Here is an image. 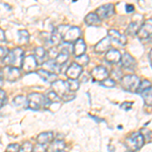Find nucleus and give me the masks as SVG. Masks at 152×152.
Instances as JSON below:
<instances>
[{
	"label": "nucleus",
	"mask_w": 152,
	"mask_h": 152,
	"mask_svg": "<svg viewBox=\"0 0 152 152\" xmlns=\"http://www.w3.org/2000/svg\"><path fill=\"white\" fill-rule=\"evenodd\" d=\"M28 107L31 110H40L42 107H45V96L38 92H31L28 94Z\"/></svg>",
	"instance_id": "4"
},
{
	"label": "nucleus",
	"mask_w": 152,
	"mask_h": 152,
	"mask_svg": "<svg viewBox=\"0 0 152 152\" xmlns=\"http://www.w3.org/2000/svg\"><path fill=\"white\" fill-rule=\"evenodd\" d=\"M75 63H77L78 65L82 66H86L88 63H89V57L87 55H81L78 56V57H75Z\"/></svg>",
	"instance_id": "32"
},
{
	"label": "nucleus",
	"mask_w": 152,
	"mask_h": 152,
	"mask_svg": "<svg viewBox=\"0 0 152 152\" xmlns=\"http://www.w3.org/2000/svg\"><path fill=\"white\" fill-rule=\"evenodd\" d=\"M85 23L87 24L88 26H99L100 23H102V20L100 18L97 16V14L95 12H90L88 13L86 16H85Z\"/></svg>",
	"instance_id": "20"
},
{
	"label": "nucleus",
	"mask_w": 152,
	"mask_h": 152,
	"mask_svg": "<svg viewBox=\"0 0 152 152\" xmlns=\"http://www.w3.org/2000/svg\"><path fill=\"white\" fill-rule=\"evenodd\" d=\"M137 36H138L139 40L141 41L148 40L152 36V18H148L144 21L143 24L139 28Z\"/></svg>",
	"instance_id": "6"
},
{
	"label": "nucleus",
	"mask_w": 152,
	"mask_h": 152,
	"mask_svg": "<svg viewBox=\"0 0 152 152\" xmlns=\"http://www.w3.org/2000/svg\"><path fill=\"white\" fill-rule=\"evenodd\" d=\"M72 49H73V54L75 55V57H78V56L84 55L85 51H86V45H85L84 41L82 39H78L77 41L74 42Z\"/></svg>",
	"instance_id": "18"
},
{
	"label": "nucleus",
	"mask_w": 152,
	"mask_h": 152,
	"mask_svg": "<svg viewBox=\"0 0 152 152\" xmlns=\"http://www.w3.org/2000/svg\"><path fill=\"white\" fill-rule=\"evenodd\" d=\"M140 94L144 100V102H145V104L148 105V107H152V87L144 90Z\"/></svg>",
	"instance_id": "26"
},
{
	"label": "nucleus",
	"mask_w": 152,
	"mask_h": 152,
	"mask_svg": "<svg viewBox=\"0 0 152 152\" xmlns=\"http://www.w3.org/2000/svg\"><path fill=\"white\" fill-rule=\"evenodd\" d=\"M80 35H81V29L78 26H70L63 37V41H64V43L71 44L77 41Z\"/></svg>",
	"instance_id": "9"
},
{
	"label": "nucleus",
	"mask_w": 152,
	"mask_h": 152,
	"mask_svg": "<svg viewBox=\"0 0 152 152\" xmlns=\"http://www.w3.org/2000/svg\"><path fill=\"white\" fill-rule=\"evenodd\" d=\"M139 28H140V26L138 24V23H131L127 28V34L130 36H136L138 34Z\"/></svg>",
	"instance_id": "29"
},
{
	"label": "nucleus",
	"mask_w": 152,
	"mask_h": 152,
	"mask_svg": "<svg viewBox=\"0 0 152 152\" xmlns=\"http://www.w3.org/2000/svg\"><path fill=\"white\" fill-rule=\"evenodd\" d=\"M6 102V92L3 89H0V109L5 104Z\"/></svg>",
	"instance_id": "38"
},
{
	"label": "nucleus",
	"mask_w": 152,
	"mask_h": 152,
	"mask_svg": "<svg viewBox=\"0 0 152 152\" xmlns=\"http://www.w3.org/2000/svg\"><path fill=\"white\" fill-rule=\"evenodd\" d=\"M149 58H150V60H151V63H152V49H151L150 53H149Z\"/></svg>",
	"instance_id": "44"
},
{
	"label": "nucleus",
	"mask_w": 152,
	"mask_h": 152,
	"mask_svg": "<svg viewBox=\"0 0 152 152\" xmlns=\"http://www.w3.org/2000/svg\"><path fill=\"white\" fill-rule=\"evenodd\" d=\"M53 139H54V135L52 132H44V133H41L37 137V142L39 144L47 145L48 143L53 141Z\"/></svg>",
	"instance_id": "21"
},
{
	"label": "nucleus",
	"mask_w": 152,
	"mask_h": 152,
	"mask_svg": "<svg viewBox=\"0 0 152 152\" xmlns=\"http://www.w3.org/2000/svg\"><path fill=\"white\" fill-rule=\"evenodd\" d=\"M139 85H140V78L134 74L125 75L121 78V86L126 91L137 94Z\"/></svg>",
	"instance_id": "2"
},
{
	"label": "nucleus",
	"mask_w": 152,
	"mask_h": 152,
	"mask_svg": "<svg viewBox=\"0 0 152 152\" xmlns=\"http://www.w3.org/2000/svg\"><path fill=\"white\" fill-rule=\"evenodd\" d=\"M9 51L8 49L5 48V47H0V59H5V57L8 55Z\"/></svg>",
	"instance_id": "39"
},
{
	"label": "nucleus",
	"mask_w": 152,
	"mask_h": 152,
	"mask_svg": "<svg viewBox=\"0 0 152 152\" xmlns=\"http://www.w3.org/2000/svg\"><path fill=\"white\" fill-rule=\"evenodd\" d=\"M37 74H38L44 81L48 83H53L58 79V74H54L52 72H49L46 69H40L37 71Z\"/></svg>",
	"instance_id": "17"
},
{
	"label": "nucleus",
	"mask_w": 152,
	"mask_h": 152,
	"mask_svg": "<svg viewBox=\"0 0 152 152\" xmlns=\"http://www.w3.org/2000/svg\"><path fill=\"white\" fill-rule=\"evenodd\" d=\"M45 96V107H48L50 104H53V102H60V97L58 96L57 94H55V92L53 91V90H50V91H48L46 95H44Z\"/></svg>",
	"instance_id": "24"
},
{
	"label": "nucleus",
	"mask_w": 152,
	"mask_h": 152,
	"mask_svg": "<svg viewBox=\"0 0 152 152\" xmlns=\"http://www.w3.org/2000/svg\"><path fill=\"white\" fill-rule=\"evenodd\" d=\"M2 71H3V76L5 77V79L7 81H9V82H15L21 76V72H20V70H19V68L6 66Z\"/></svg>",
	"instance_id": "7"
},
{
	"label": "nucleus",
	"mask_w": 152,
	"mask_h": 152,
	"mask_svg": "<svg viewBox=\"0 0 152 152\" xmlns=\"http://www.w3.org/2000/svg\"><path fill=\"white\" fill-rule=\"evenodd\" d=\"M151 66H152V63H151Z\"/></svg>",
	"instance_id": "47"
},
{
	"label": "nucleus",
	"mask_w": 152,
	"mask_h": 152,
	"mask_svg": "<svg viewBox=\"0 0 152 152\" xmlns=\"http://www.w3.org/2000/svg\"><path fill=\"white\" fill-rule=\"evenodd\" d=\"M48 147L47 145H43V144H37L36 146H34L33 152H47Z\"/></svg>",
	"instance_id": "35"
},
{
	"label": "nucleus",
	"mask_w": 152,
	"mask_h": 152,
	"mask_svg": "<svg viewBox=\"0 0 152 152\" xmlns=\"http://www.w3.org/2000/svg\"><path fill=\"white\" fill-rule=\"evenodd\" d=\"M91 76L94 78V81L102 82L107 78H109V71L104 66H97L91 71Z\"/></svg>",
	"instance_id": "11"
},
{
	"label": "nucleus",
	"mask_w": 152,
	"mask_h": 152,
	"mask_svg": "<svg viewBox=\"0 0 152 152\" xmlns=\"http://www.w3.org/2000/svg\"><path fill=\"white\" fill-rule=\"evenodd\" d=\"M13 104L15 107H23V105H28V99L24 97L23 95H18L14 97L13 99Z\"/></svg>",
	"instance_id": "30"
},
{
	"label": "nucleus",
	"mask_w": 152,
	"mask_h": 152,
	"mask_svg": "<svg viewBox=\"0 0 152 152\" xmlns=\"http://www.w3.org/2000/svg\"><path fill=\"white\" fill-rule=\"evenodd\" d=\"M144 143H145V138L140 132H135L125 140V146L128 148V151H138L143 147Z\"/></svg>",
	"instance_id": "1"
},
{
	"label": "nucleus",
	"mask_w": 152,
	"mask_h": 152,
	"mask_svg": "<svg viewBox=\"0 0 152 152\" xmlns=\"http://www.w3.org/2000/svg\"><path fill=\"white\" fill-rule=\"evenodd\" d=\"M65 148V142L63 140H55L51 145V152H60Z\"/></svg>",
	"instance_id": "27"
},
{
	"label": "nucleus",
	"mask_w": 152,
	"mask_h": 152,
	"mask_svg": "<svg viewBox=\"0 0 152 152\" xmlns=\"http://www.w3.org/2000/svg\"><path fill=\"white\" fill-rule=\"evenodd\" d=\"M60 152H66V151H64V150H62V151H60Z\"/></svg>",
	"instance_id": "45"
},
{
	"label": "nucleus",
	"mask_w": 152,
	"mask_h": 152,
	"mask_svg": "<svg viewBox=\"0 0 152 152\" xmlns=\"http://www.w3.org/2000/svg\"><path fill=\"white\" fill-rule=\"evenodd\" d=\"M132 105H133V102H125L123 104H121V109L125 110V111H129V110H131Z\"/></svg>",
	"instance_id": "40"
},
{
	"label": "nucleus",
	"mask_w": 152,
	"mask_h": 152,
	"mask_svg": "<svg viewBox=\"0 0 152 152\" xmlns=\"http://www.w3.org/2000/svg\"><path fill=\"white\" fill-rule=\"evenodd\" d=\"M2 78H3V71H2V69H0V81L2 80Z\"/></svg>",
	"instance_id": "43"
},
{
	"label": "nucleus",
	"mask_w": 152,
	"mask_h": 152,
	"mask_svg": "<svg viewBox=\"0 0 152 152\" xmlns=\"http://www.w3.org/2000/svg\"><path fill=\"white\" fill-rule=\"evenodd\" d=\"M5 42V35H4V31L0 28V43H3Z\"/></svg>",
	"instance_id": "41"
},
{
	"label": "nucleus",
	"mask_w": 152,
	"mask_h": 152,
	"mask_svg": "<svg viewBox=\"0 0 152 152\" xmlns=\"http://www.w3.org/2000/svg\"><path fill=\"white\" fill-rule=\"evenodd\" d=\"M69 26H59L58 28H56L53 31V33L50 35V42L51 44L54 46H58L61 43V41L63 40L65 33L67 31V29L69 28Z\"/></svg>",
	"instance_id": "5"
},
{
	"label": "nucleus",
	"mask_w": 152,
	"mask_h": 152,
	"mask_svg": "<svg viewBox=\"0 0 152 152\" xmlns=\"http://www.w3.org/2000/svg\"><path fill=\"white\" fill-rule=\"evenodd\" d=\"M121 58H122L121 53L118 50H115V49H110L105 53L104 56V60L107 63H110V64H117V63L121 62Z\"/></svg>",
	"instance_id": "14"
},
{
	"label": "nucleus",
	"mask_w": 152,
	"mask_h": 152,
	"mask_svg": "<svg viewBox=\"0 0 152 152\" xmlns=\"http://www.w3.org/2000/svg\"><path fill=\"white\" fill-rule=\"evenodd\" d=\"M126 11L128 12V13H130V12H133L134 11V6L132 5H129V4H127L126 5Z\"/></svg>",
	"instance_id": "42"
},
{
	"label": "nucleus",
	"mask_w": 152,
	"mask_h": 152,
	"mask_svg": "<svg viewBox=\"0 0 152 152\" xmlns=\"http://www.w3.org/2000/svg\"><path fill=\"white\" fill-rule=\"evenodd\" d=\"M82 67L80 65H78L77 63L73 62L69 67L67 68L66 70V76H67L69 79H73V80H76L82 73Z\"/></svg>",
	"instance_id": "12"
},
{
	"label": "nucleus",
	"mask_w": 152,
	"mask_h": 152,
	"mask_svg": "<svg viewBox=\"0 0 152 152\" xmlns=\"http://www.w3.org/2000/svg\"><path fill=\"white\" fill-rule=\"evenodd\" d=\"M111 45H112L111 39H110L109 37H105V38L102 39V40L95 45V47H94L95 53H97V54L107 53V51L110 50V48H111Z\"/></svg>",
	"instance_id": "13"
},
{
	"label": "nucleus",
	"mask_w": 152,
	"mask_h": 152,
	"mask_svg": "<svg viewBox=\"0 0 152 152\" xmlns=\"http://www.w3.org/2000/svg\"><path fill=\"white\" fill-rule=\"evenodd\" d=\"M37 65H38V63H37L34 55H29L28 57L23 58L21 67H23L24 72H31L37 68Z\"/></svg>",
	"instance_id": "15"
},
{
	"label": "nucleus",
	"mask_w": 152,
	"mask_h": 152,
	"mask_svg": "<svg viewBox=\"0 0 152 152\" xmlns=\"http://www.w3.org/2000/svg\"><path fill=\"white\" fill-rule=\"evenodd\" d=\"M102 83V86H105V87H114L115 85H116V82H115V80L114 79H112V78H107L105 80H104L102 82H100Z\"/></svg>",
	"instance_id": "36"
},
{
	"label": "nucleus",
	"mask_w": 152,
	"mask_h": 152,
	"mask_svg": "<svg viewBox=\"0 0 152 152\" xmlns=\"http://www.w3.org/2000/svg\"><path fill=\"white\" fill-rule=\"evenodd\" d=\"M121 64L122 67L126 68V69H134L135 65H136V61L130 54L125 53L121 58Z\"/></svg>",
	"instance_id": "19"
},
{
	"label": "nucleus",
	"mask_w": 152,
	"mask_h": 152,
	"mask_svg": "<svg viewBox=\"0 0 152 152\" xmlns=\"http://www.w3.org/2000/svg\"><path fill=\"white\" fill-rule=\"evenodd\" d=\"M47 55V52L44 48L42 47H37L34 52V57H35L36 61L38 64H44L45 63V58Z\"/></svg>",
	"instance_id": "22"
},
{
	"label": "nucleus",
	"mask_w": 152,
	"mask_h": 152,
	"mask_svg": "<svg viewBox=\"0 0 152 152\" xmlns=\"http://www.w3.org/2000/svg\"><path fill=\"white\" fill-rule=\"evenodd\" d=\"M19 145L16 143H12V144H9L8 146H7V149L6 151L7 152H19Z\"/></svg>",
	"instance_id": "37"
},
{
	"label": "nucleus",
	"mask_w": 152,
	"mask_h": 152,
	"mask_svg": "<svg viewBox=\"0 0 152 152\" xmlns=\"http://www.w3.org/2000/svg\"><path fill=\"white\" fill-rule=\"evenodd\" d=\"M68 58H69V53L67 52H64V51H60V52L58 53V55L56 56V58L54 59L55 60V62L57 63V64L60 66L64 65L66 62H67Z\"/></svg>",
	"instance_id": "25"
},
{
	"label": "nucleus",
	"mask_w": 152,
	"mask_h": 152,
	"mask_svg": "<svg viewBox=\"0 0 152 152\" xmlns=\"http://www.w3.org/2000/svg\"><path fill=\"white\" fill-rule=\"evenodd\" d=\"M34 146L31 142L26 141L23 144V146L19 148V152H33Z\"/></svg>",
	"instance_id": "34"
},
{
	"label": "nucleus",
	"mask_w": 152,
	"mask_h": 152,
	"mask_svg": "<svg viewBox=\"0 0 152 152\" xmlns=\"http://www.w3.org/2000/svg\"><path fill=\"white\" fill-rule=\"evenodd\" d=\"M109 37L111 39L112 42H116L119 45L121 46H125L127 44V38L125 35H122L119 31H116V29H110L109 31Z\"/></svg>",
	"instance_id": "16"
},
{
	"label": "nucleus",
	"mask_w": 152,
	"mask_h": 152,
	"mask_svg": "<svg viewBox=\"0 0 152 152\" xmlns=\"http://www.w3.org/2000/svg\"><path fill=\"white\" fill-rule=\"evenodd\" d=\"M152 87V84L149 80H143L142 82H140V85H139V88L137 90V94H140L141 92H143L144 90L148 89V88H151Z\"/></svg>",
	"instance_id": "33"
},
{
	"label": "nucleus",
	"mask_w": 152,
	"mask_h": 152,
	"mask_svg": "<svg viewBox=\"0 0 152 152\" xmlns=\"http://www.w3.org/2000/svg\"><path fill=\"white\" fill-rule=\"evenodd\" d=\"M18 43L19 44H26L28 43L29 40V34L26 29H20L18 31Z\"/></svg>",
	"instance_id": "28"
},
{
	"label": "nucleus",
	"mask_w": 152,
	"mask_h": 152,
	"mask_svg": "<svg viewBox=\"0 0 152 152\" xmlns=\"http://www.w3.org/2000/svg\"><path fill=\"white\" fill-rule=\"evenodd\" d=\"M23 51L20 48H16L11 50L3 61L7 66L19 68L23 65Z\"/></svg>",
	"instance_id": "3"
},
{
	"label": "nucleus",
	"mask_w": 152,
	"mask_h": 152,
	"mask_svg": "<svg viewBox=\"0 0 152 152\" xmlns=\"http://www.w3.org/2000/svg\"><path fill=\"white\" fill-rule=\"evenodd\" d=\"M127 152H135V151H127Z\"/></svg>",
	"instance_id": "46"
},
{
	"label": "nucleus",
	"mask_w": 152,
	"mask_h": 152,
	"mask_svg": "<svg viewBox=\"0 0 152 152\" xmlns=\"http://www.w3.org/2000/svg\"><path fill=\"white\" fill-rule=\"evenodd\" d=\"M67 86L69 89V92H76L79 88V82L77 80H73V79H68L67 81Z\"/></svg>",
	"instance_id": "31"
},
{
	"label": "nucleus",
	"mask_w": 152,
	"mask_h": 152,
	"mask_svg": "<svg viewBox=\"0 0 152 152\" xmlns=\"http://www.w3.org/2000/svg\"><path fill=\"white\" fill-rule=\"evenodd\" d=\"M95 13L97 14V16L102 19H107L109 18H111L113 14L115 13V6L114 4H111V3H107V4H104V5H102L99 6V8L96 9V12Z\"/></svg>",
	"instance_id": "10"
},
{
	"label": "nucleus",
	"mask_w": 152,
	"mask_h": 152,
	"mask_svg": "<svg viewBox=\"0 0 152 152\" xmlns=\"http://www.w3.org/2000/svg\"><path fill=\"white\" fill-rule=\"evenodd\" d=\"M52 88H53V91L55 92L60 99H62L65 95L70 94L69 89H68V86H67V82L63 81V80H56L55 82H53Z\"/></svg>",
	"instance_id": "8"
},
{
	"label": "nucleus",
	"mask_w": 152,
	"mask_h": 152,
	"mask_svg": "<svg viewBox=\"0 0 152 152\" xmlns=\"http://www.w3.org/2000/svg\"><path fill=\"white\" fill-rule=\"evenodd\" d=\"M44 66H45V68H47L49 72H52L54 74H57L61 70V67L55 62L54 59H50L47 62H45L44 63Z\"/></svg>",
	"instance_id": "23"
}]
</instances>
